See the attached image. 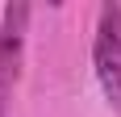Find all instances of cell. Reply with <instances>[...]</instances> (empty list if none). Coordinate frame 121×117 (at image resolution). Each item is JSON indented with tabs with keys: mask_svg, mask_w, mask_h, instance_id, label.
<instances>
[{
	"mask_svg": "<svg viewBox=\"0 0 121 117\" xmlns=\"http://www.w3.org/2000/svg\"><path fill=\"white\" fill-rule=\"evenodd\" d=\"M92 67L104 100L121 113V4H100L96 38H92Z\"/></svg>",
	"mask_w": 121,
	"mask_h": 117,
	"instance_id": "1",
	"label": "cell"
},
{
	"mask_svg": "<svg viewBox=\"0 0 121 117\" xmlns=\"http://www.w3.org/2000/svg\"><path fill=\"white\" fill-rule=\"evenodd\" d=\"M29 4H9L0 13V113L9 105V96L21 84V67H25V34H29Z\"/></svg>",
	"mask_w": 121,
	"mask_h": 117,
	"instance_id": "2",
	"label": "cell"
}]
</instances>
